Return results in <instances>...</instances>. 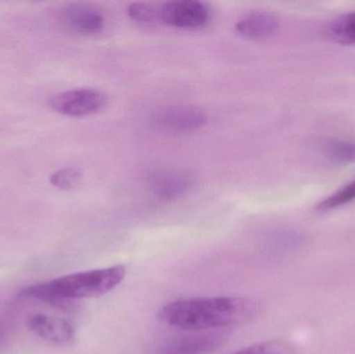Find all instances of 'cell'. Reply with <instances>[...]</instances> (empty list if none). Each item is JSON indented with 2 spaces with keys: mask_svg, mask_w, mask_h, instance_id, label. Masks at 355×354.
<instances>
[{
  "mask_svg": "<svg viewBox=\"0 0 355 354\" xmlns=\"http://www.w3.org/2000/svg\"><path fill=\"white\" fill-rule=\"evenodd\" d=\"M354 200L355 180L338 191L337 193L331 195V197H327L324 201L321 202L317 209L320 210V211H327V210L335 209V208L346 205V204L350 203Z\"/></svg>",
  "mask_w": 355,
  "mask_h": 354,
  "instance_id": "15",
  "label": "cell"
},
{
  "mask_svg": "<svg viewBox=\"0 0 355 354\" xmlns=\"http://www.w3.org/2000/svg\"><path fill=\"white\" fill-rule=\"evenodd\" d=\"M60 23L68 31L81 35L101 33L105 25L103 15L89 4L70 3L60 10Z\"/></svg>",
  "mask_w": 355,
  "mask_h": 354,
  "instance_id": "7",
  "label": "cell"
},
{
  "mask_svg": "<svg viewBox=\"0 0 355 354\" xmlns=\"http://www.w3.org/2000/svg\"><path fill=\"white\" fill-rule=\"evenodd\" d=\"M210 20V8L198 0H176L162 6L160 22L180 29H198Z\"/></svg>",
  "mask_w": 355,
  "mask_h": 354,
  "instance_id": "4",
  "label": "cell"
},
{
  "mask_svg": "<svg viewBox=\"0 0 355 354\" xmlns=\"http://www.w3.org/2000/svg\"><path fill=\"white\" fill-rule=\"evenodd\" d=\"M162 6L149 2H135L129 6L128 15L137 22H158L162 17Z\"/></svg>",
  "mask_w": 355,
  "mask_h": 354,
  "instance_id": "12",
  "label": "cell"
},
{
  "mask_svg": "<svg viewBox=\"0 0 355 354\" xmlns=\"http://www.w3.org/2000/svg\"><path fill=\"white\" fill-rule=\"evenodd\" d=\"M259 312V303L248 297H208L168 303L160 310L159 319L172 328L200 333L248 324Z\"/></svg>",
  "mask_w": 355,
  "mask_h": 354,
  "instance_id": "1",
  "label": "cell"
},
{
  "mask_svg": "<svg viewBox=\"0 0 355 354\" xmlns=\"http://www.w3.org/2000/svg\"><path fill=\"white\" fill-rule=\"evenodd\" d=\"M329 33L338 43L355 44V12L344 15L334 21Z\"/></svg>",
  "mask_w": 355,
  "mask_h": 354,
  "instance_id": "11",
  "label": "cell"
},
{
  "mask_svg": "<svg viewBox=\"0 0 355 354\" xmlns=\"http://www.w3.org/2000/svg\"><path fill=\"white\" fill-rule=\"evenodd\" d=\"M27 326L35 336L51 344L67 345L74 340V328L62 318L35 314L28 318Z\"/></svg>",
  "mask_w": 355,
  "mask_h": 354,
  "instance_id": "9",
  "label": "cell"
},
{
  "mask_svg": "<svg viewBox=\"0 0 355 354\" xmlns=\"http://www.w3.org/2000/svg\"><path fill=\"white\" fill-rule=\"evenodd\" d=\"M107 101V96L103 91L83 87L54 96L50 99V106L62 116H85L103 109Z\"/></svg>",
  "mask_w": 355,
  "mask_h": 354,
  "instance_id": "3",
  "label": "cell"
},
{
  "mask_svg": "<svg viewBox=\"0 0 355 354\" xmlns=\"http://www.w3.org/2000/svg\"><path fill=\"white\" fill-rule=\"evenodd\" d=\"M191 172L181 168H162L154 170L149 178L150 191L160 201H175L193 186Z\"/></svg>",
  "mask_w": 355,
  "mask_h": 354,
  "instance_id": "6",
  "label": "cell"
},
{
  "mask_svg": "<svg viewBox=\"0 0 355 354\" xmlns=\"http://www.w3.org/2000/svg\"><path fill=\"white\" fill-rule=\"evenodd\" d=\"M233 354H290V351L287 345L279 341H267L250 345Z\"/></svg>",
  "mask_w": 355,
  "mask_h": 354,
  "instance_id": "16",
  "label": "cell"
},
{
  "mask_svg": "<svg viewBox=\"0 0 355 354\" xmlns=\"http://www.w3.org/2000/svg\"><path fill=\"white\" fill-rule=\"evenodd\" d=\"M6 342H8V333L6 328L0 324V349L6 346Z\"/></svg>",
  "mask_w": 355,
  "mask_h": 354,
  "instance_id": "17",
  "label": "cell"
},
{
  "mask_svg": "<svg viewBox=\"0 0 355 354\" xmlns=\"http://www.w3.org/2000/svg\"><path fill=\"white\" fill-rule=\"evenodd\" d=\"M153 122L158 128L175 133L191 132L208 122V116L198 106L178 104L157 110Z\"/></svg>",
  "mask_w": 355,
  "mask_h": 354,
  "instance_id": "5",
  "label": "cell"
},
{
  "mask_svg": "<svg viewBox=\"0 0 355 354\" xmlns=\"http://www.w3.org/2000/svg\"><path fill=\"white\" fill-rule=\"evenodd\" d=\"M279 27V20L272 12L257 10L238 21L236 30L248 39H260L273 35Z\"/></svg>",
  "mask_w": 355,
  "mask_h": 354,
  "instance_id": "10",
  "label": "cell"
},
{
  "mask_svg": "<svg viewBox=\"0 0 355 354\" xmlns=\"http://www.w3.org/2000/svg\"><path fill=\"white\" fill-rule=\"evenodd\" d=\"M126 274V267L121 264L76 272L26 287L21 291L20 297L58 303L102 297L116 289Z\"/></svg>",
  "mask_w": 355,
  "mask_h": 354,
  "instance_id": "2",
  "label": "cell"
},
{
  "mask_svg": "<svg viewBox=\"0 0 355 354\" xmlns=\"http://www.w3.org/2000/svg\"><path fill=\"white\" fill-rule=\"evenodd\" d=\"M83 180V172L76 168H66L53 172L50 182L53 186L62 191L75 188Z\"/></svg>",
  "mask_w": 355,
  "mask_h": 354,
  "instance_id": "14",
  "label": "cell"
},
{
  "mask_svg": "<svg viewBox=\"0 0 355 354\" xmlns=\"http://www.w3.org/2000/svg\"><path fill=\"white\" fill-rule=\"evenodd\" d=\"M225 332H211L168 341L152 354H208L227 340Z\"/></svg>",
  "mask_w": 355,
  "mask_h": 354,
  "instance_id": "8",
  "label": "cell"
},
{
  "mask_svg": "<svg viewBox=\"0 0 355 354\" xmlns=\"http://www.w3.org/2000/svg\"><path fill=\"white\" fill-rule=\"evenodd\" d=\"M327 156L338 163L355 162V141H333L327 147Z\"/></svg>",
  "mask_w": 355,
  "mask_h": 354,
  "instance_id": "13",
  "label": "cell"
}]
</instances>
